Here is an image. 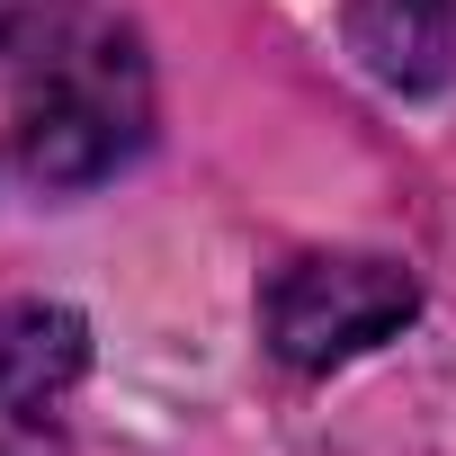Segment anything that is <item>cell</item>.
<instances>
[{
  "label": "cell",
  "mask_w": 456,
  "mask_h": 456,
  "mask_svg": "<svg viewBox=\"0 0 456 456\" xmlns=\"http://www.w3.org/2000/svg\"><path fill=\"white\" fill-rule=\"evenodd\" d=\"M152 126V81L134 37H54L37 54V90L19 99V161L45 188L108 179Z\"/></svg>",
  "instance_id": "obj_1"
},
{
  "label": "cell",
  "mask_w": 456,
  "mask_h": 456,
  "mask_svg": "<svg viewBox=\"0 0 456 456\" xmlns=\"http://www.w3.org/2000/svg\"><path fill=\"white\" fill-rule=\"evenodd\" d=\"M420 314V287L403 260H376V251H314L296 269H278L269 305H260V331L269 349L296 367V376H322L376 340H394L403 322Z\"/></svg>",
  "instance_id": "obj_2"
},
{
  "label": "cell",
  "mask_w": 456,
  "mask_h": 456,
  "mask_svg": "<svg viewBox=\"0 0 456 456\" xmlns=\"http://www.w3.org/2000/svg\"><path fill=\"white\" fill-rule=\"evenodd\" d=\"M90 367V331L63 305H0V420H54Z\"/></svg>",
  "instance_id": "obj_3"
},
{
  "label": "cell",
  "mask_w": 456,
  "mask_h": 456,
  "mask_svg": "<svg viewBox=\"0 0 456 456\" xmlns=\"http://www.w3.org/2000/svg\"><path fill=\"white\" fill-rule=\"evenodd\" d=\"M349 37H358V54H367L376 81L429 90L447 72V45H456V0H358Z\"/></svg>",
  "instance_id": "obj_4"
}]
</instances>
